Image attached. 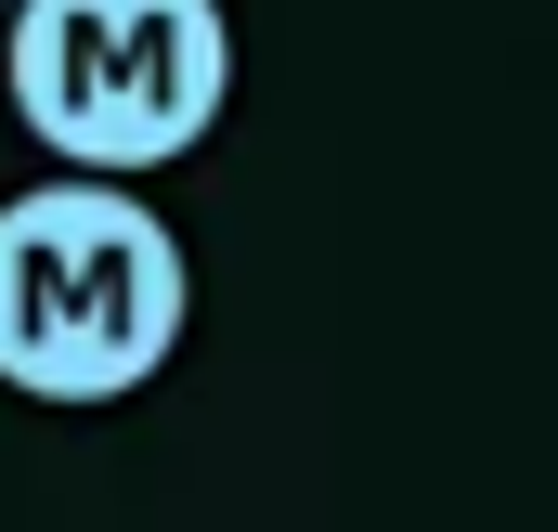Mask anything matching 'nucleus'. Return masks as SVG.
Masks as SVG:
<instances>
[{
    "instance_id": "nucleus-1",
    "label": "nucleus",
    "mask_w": 558,
    "mask_h": 532,
    "mask_svg": "<svg viewBox=\"0 0 558 532\" xmlns=\"http://www.w3.org/2000/svg\"><path fill=\"white\" fill-rule=\"evenodd\" d=\"M195 273L182 234L118 169L26 182L0 208V390L26 402H131L182 351Z\"/></svg>"
},
{
    "instance_id": "nucleus-2",
    "label": "nucleus",
    "mask_w": 558,
    "mask_h": 532,
    "mask_svg": "<svg viewBox=\"0 0 558 532\" xmlns=\"http://www.w3.org/2000/svg\"><path fill=\"white\" fill-rule=\"evenodd\" d=\"M0 78H13V118L65 169L143 182L221 131L234 26H221V0H13Z\"/></svg>"
},
{
    "instance_id": "nucleus-3",
    "label": "nucleus",
    "mask_w": 558,
    "mask_h": 532,
    "mask_svg": "<svg viewBox=\"0 0 558 532\" xmlns=\"http://www.w3.org/2000/svg\"><path fill=\"white\" fill-rule=\"evenodd\" d=\"M0 13H13V0H0Z\"/></svg>"
}]
</instances>
